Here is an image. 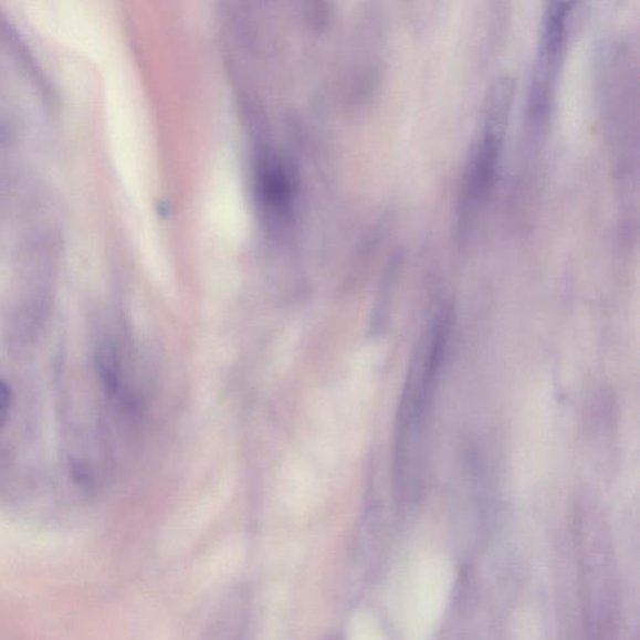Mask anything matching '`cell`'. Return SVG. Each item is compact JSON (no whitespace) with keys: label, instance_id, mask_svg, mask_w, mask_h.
<instances>
[{"label":"cell","instance_id":"cell-1","mask_svg":"<svg viewBox=\"0 0 640 640\" xmlns=\"http://www.w3.org/2000/svg\"><path fill=\"white\" fill-rule=\"evenodd\" d=\"M451 314L439 312L420 342L410 365L397 423L396 478L406 490L412 465L419 460L429 407L445 356ZM398 485V486H399Z\"/></svg>","mask_w":640,"mask_h":640},{"label":"cell","instance_id":"cell-2","mask_svg":"<svg viewBox=\"0 0 640 640\" xmlns=\"http://www.w3.org/2000/svg\"><path fill=\"white\" fill-rule=\"evenodd\" d=\"M513 95V83L506 78L496 81L486 95L480 129L463 176L461 219L465 223L489 198L499 176Z\"/></svg>","mask_w":640,"mask_h":640},{"label":"cell","instance_id":"cell-3","mask_svg":"<svg viewBox=\"0 0 640 640\" xmlns=\"http://www.w3.org/2000/svg\"><path fill=\"white\" fill-rule=\"evenodd\" d=\"M568 4H548L543 18L542 34L533 66L528 97V116L534 128H542L547 120L553 92L556 90L563 50L567 35Z\"/></svg>","mask_w":640,"mask_h":640},{"label":"cell","instance_id":"cell-4","mask_svg":"<svg viewBox=\"0 0 640 640\" xmlns=\"http://www.w3.org/2000/svg\"><path fill=\"white\" fill-rule=\"evenodd\" d=\"M11 389L0 379V415H4L11 407Z\"/></svg>","mask_w":640,"mask_h":640},{"label":"cell","instance_id":"cell-5","mask_svg":"<svg viewBox=\"0 0 640 640\" xmlns=\"http://www.w3.org/2000/svg\"><path fill=\"white\" fill-rule=\"evenodd\" d=\"M327 640H340V639L338 637H332V638H328Z\"/></svg>","mask_w":640,"mask_h":640}]
</instances>
